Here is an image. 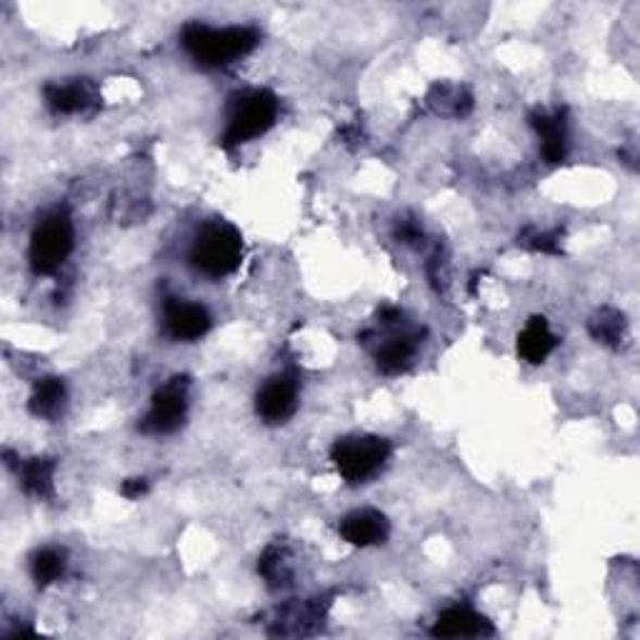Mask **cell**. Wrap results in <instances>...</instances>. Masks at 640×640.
Instances as JSON below:
<instances>
[{"instance_id":"cell-1","label":"cell","mask_w":640,"mask_h":640,"mask_svg":"<svg viewBox=\"0 0 640 640\" xmlns=\"http://www.w3.org/2000/svg\"><path fill=\"white\" fill-rule=\"evenodd\" d=\"M180 43L203 68H226L255 51V46L261 43V33L248 26L211 28L205 23H188L180 33Z\"/></svg>"},{"instance_id":"cell-2","label":"cell","mask_w":640,"mask_h":640,"mask_svg":"<svg viewBox=\"0 0 640 640\" xmlns=\"http://www.w3.org/2000/svg\"><path fill=\"white\" fill-rule=\"evenodd\" d=\"M243 261V236L228 221H208L188 248V263L205 278H226Z\"/></svg>"},{"instance_id":"cell-3","label":"cell","mask_w":640,"mask_h":640,"mask_svg":"<svg viewBox=\"0 0 640 640\" xmlns=\"http://www.w3.org/2000/svg\"><path fill=\"white\" fill-rule=\"evenodd\" d=\"M280 103L276 93L265 88H253L236 93L228 103V121L223 130V146L236 148L251 143L258 136L276 126Z\"/></svg>"},{"instance_id":"cell-4","label":"cell","mask_w":640,"mask_h":640,"mask_svg":"<svg viewBox=\"0 0 640 640\" xmlns=\"http://www.w3.org/2000/svg\"><path fill=\"white\" fill-rule=\"evenodd\" d=\"M73 246H76V230H73L68 211L55 208V211L46 213L30 236L28 261L33 273L36 276H53L68 261Z\"/></svg>"},{"instance_id":"cell-5","label":"cell","mask_w":640,"mask_h":640,"mask_svg":"<svg viewBox=\"0 0 640 640\" xmlns=\"http://www.w3.org/2000/svg\"><path fill=\"white\" fill-rule=\"evenodd\" d=\"M390 443L378 436H346L330 448V461L348 486L368 484L390 459Z\"/></svg>"},{"instance_id":"cell-6","label":"cell","mask_w":640,"mask_h":640,"mask_svg":"<svg viewBox=\"0 0 640 640\" xmlns=\"http://www.w3.org/2000/svg\"><path fill=\"white\" fill-rule=\"evenodd\" d=\"M188 390L190 378L176 376L163 384L151 398V409L140 421V434L146 436H171L186 423L188 415Z\"/></svg>"},{"instance_id":"cell-7","label":"cell","mask_w":640,"mask_h":640,"mask_svg":"<svg viewBox=\"0 0 640 640\" xmlns=\"http://www.w3.org/2000/svg\"><path fill=\"white\" fill-rule=\"evenodd\" d=\"M298 396H301V384H298L293 373H280V376L268 378L258 388L255 396L258 418L268 423V426H280V423L293 418Z\"/></svg>"},{"instance_id":"cell-8","label":"cell","mask_w":640,"mask_h":640,"mask_svg":"<svg viewBox=\"0 0 640 640\" xmlns=\"http://www.w3.org/2000/svg\"><path fill=\"white\" fill-rule=\"evenodd\" d=\"M163 328L178 343H196L213 328V318L201 303L168 298L163 305Z\"/></svg>"},{"instance_id":"cell-9","label":"cell","mask_w":640,"mask_h":640,"mask_svg":"<svg viewBox=\"0 0 640 640\" xmlns=\"http://www.w3.org/2000/svg\"><path fill=\"white\" fill-rule=\"evenodd\" d=\"M530 126L536 128L540 138V155L545 163L559 165L568 155V111L555 108V111H538L530 113Z\"/></svg>"},{"instance_id":"cell-10","label":"cell","mask_w":640,"mask_h":640,"mask_svg":"<svg viewBox=\"0 0 640 640\" xmlns=\"http://www.w3.org/2000/svg\"><path fill=\"white\" fill-rule=\"evenodd\" d=\"M338 534L346 543H351L355 548H371V545L386 543L390 536V526L384 513L373 509H361V511L348 513L346 518L340 520Z\"/></svg>"},{"instance_id":"cell-11","label":"cell","mask_w":640,"mask_h":640,"mask_svg":"<svg viewBox=\"0 0 640 640\" xmlns=\"http://www.w3.org/2000/svg\"><path fill=\"white\" fill-rule=\"evenodd\" d=\"M430 636L436 638H480L493 636V626L486 615L476 613L468 605H453L438 615Z\"/></svg>"},{"instance_id":"cell-12","label":"cell","mask_w":640,"mask_h":640,"mask_svg":"<svg viewBox=\"0 0 640 640\" xmlns=\"http://www.w3.org/2000/svg\"><path fill=\"white\" fill-rule=\"evenodd\" d=\"M46 103L58 115L86 113L90 105L98 103L96 88L88 80H71V83H51L43 90Z\"/></svg>"},{"instance_id":"cell-13","label":"cell","mask_w":640,"mask_h":640,"mask_svg":"<svg viewBox=\"0 0 640 640\" xmlns=\"http://www.w3.org/2000/svg\"><path fill=\"white\" fill-rule=\"evenodd\" d=\"M559 343L561 340L555 338L543 315H534L518 336V355L530 365H540L559 348Z\"/></svg>"},{"instance_id":"cell-14","label":"cell","mask_w":640,"mask_h":640,"mask_svg":"<svg viewBox=\"0 0 640 640\" xmlns=\"http://www.w3.org/2000/svg\"><path fill=\"white\" fill-rule=\"evenodd\" d=\"M421 338H423L421 330H409V334L388 338L376 353L378 371L386 373V376H396V373H403L413 363L415 353H418Z\"/></svg>"},{"instance_id":"cell-15","label":"cell","mask_w":640,"mask_h":640,"mask_svg":"<svg viewBox=\"0 0 640 640\" xmlns=\"http://www.w3.org/2000/svg\"><path fill=\"white\" fill-rule=\"evenodd\" d=\"M53 478H55V461L53 459H30L18 465V480L23 493L38 501L53 495Z\"/></svg>"},{"instance_id":"cell-16","label":"cell","mask_w":640,"mask_h":640,"mask_svg":"<svg viewBox=\"0 0 640 640\" xmlns=\"http://www.w3.org/2000/svg\"><path fill=\"white\" fill-rule=\"evenodd\" d=\"M588 334L601 346L620 348L628 338V321L618 308H601L588 323Z\"/></svg>"},{"instance_id":"cell-17","label":"cell","mask_w":640,"mask_h":640,"mask_svg":"<svg viewBox=\"0 0 640 640\" xmlns=\"http://www.w3.org/2000/svg\"><path fill=\"white\" fill-rule=\"evenodd\" d=\"M65 398H68V390H65V384L61 378H43L33 388L28 409L33 415H38V418L55 421L65 409Z\"/></svg>"},{"instance_id":"cell-18","label":"cell","mask_w":640,"mask_h":640,"mask_svg":"<svg viewBox=\"0 0 640 640\" xmlns=\"http://www.w3.org/2000/svg\"><path fill=\"white\" fill-rule=\"evenodd\" d=\"M428 103L438 115H455L463 118L473 111V96L468 88L453 86V83H440L428 93Z\"/></svg>"},{"instance_id":"cell-19","label":"cell","mask_w":640,"mask_h":640,"mask_svg":"<svg viewBox=\"0 0 640 640\" xmlns=\"http://www.w3.org/2000/svg\"><path fill=\"white\" fill-rule=\"evenodd\" d=\"M65 551H61V548H40V551H36L30 555V576L33 580H36L38 588H48L53 586L55 580L63 578L65 573Z\"/></svg>"},{"instance_id":"cell-20","label":"cell","mask_w":640,"mask_h":640,"mask_svg":"<svg viewBox=\"0 0 640 640\" xmlns=\"http://www.w3.org/2000/svg\"><path fill=\"white\" fill-rule=\"evenodd\" d=\"M258 573L265 578V583L271 588H283L290 583V568H288V555L283 548L271 545L265 548V553L258 559Z\"/></svg>"},{"instance_id":"cell-21","label":"cell","mask_w":640,"mask_h":640,"mask_svg":"<svg viewBox=\"0 0 640 640\" xmlns=\"http://www.w3.org/2000/svg\"><path fill=\"white\" fill-rule=\"evenodd\" d=\"M561 236L563 233L555 228V230H536V228H528L523 230L518 236V243L530 248V251L536 253H545V255H561Z\"/></svg>"},{"instance_id":"cell-22","label":"cell","mask_w":640,"mask_h":640,"mask_svg":"<svg viewBox=\"0 0 640 640\" xmlns=\"http://www.w3.org/2000/svg\"><path fill=\"white\" fill-rule=\"evenodd\" d=\"M393 233L398 243H405V246H415L418 240H423V228L415 221H398Z\"/></svg>"},{"instance_id":"cell-23","label":"cell","mask_w":640,"mask_h":640,"mask_svg":"<svg viewBox=\"0 0 640 640\" xmlns=\"http://www.w3.org/2000/svg\"><path fill=\"white\" fill-rule=\"evenodd\" d=\"M148 480L146 478H128L123 480L121 486V495L128 498V501H138V498H143L148 493Z\"/></svg>"}]
</instances>
